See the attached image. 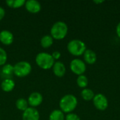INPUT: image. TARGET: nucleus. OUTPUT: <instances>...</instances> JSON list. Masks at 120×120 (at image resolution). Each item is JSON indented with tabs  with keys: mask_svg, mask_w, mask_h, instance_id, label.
I'll return each instance as SVG.
<instances>
[{
	"mask_svg": "<svg viewBox=\"0 0 120 120\" xmlns=\"http://www.w3.org/2000/svg\"><path fill=\"white\" fill-rule=\"evenodd\" d=\"M93 103L95 108L101 111L105 110L108 107V98L103 94H98L95 95L93 98Z\"/></svg>",
	"mask_w": 120,
	"mask_h": 120,
	"instance_id": "nucleus-7",
	"label": "nucleus"
},
{
	"mask_svg": "<svg viewBox=\"0 0 120 120\" xmlns=\"http://www.w3.org/2000/svg\"><path fill=\"white\" fill-rule=\"evenodd\" d=\"M81 96H82V98L86 101H91L93 100L95 94L94 93V91L90 89H84L82 92H81Z\"/></svg>",
	"mask_w": 120,
	"mask_h": 120,
	"instance_id": "nucleus-16",
	"label": "nucleus"
},
{
	"mask_svg": "<svg viewBox=\"0 0 120 120\" xmlns=\"http://www.w3.org/2000/svg\"><path fill=\"white\" fill-rule=\"evenodd\" d=\"M116 32H117V36L120 38V22L117 24V27H116Z\"/></svg>",
	"mask_w": 120,
	"mask_h": 120,
	"instance_id": "nucleus-26",
	"label": "nucleus"
},
{
	"mask_svg": "<svg viewBox=\"0 0 120 120\" xmlns=\"http://www.w3.org/2000/svg\"><path fill=\"white\" fill-rule=\"evenodd\" d=\"M14 37L11 32L8 30H2L0 32V41L6 46L11 45L13 41Z\"/></svg>",
	"mask_w": 120,
	"mask_h": 120,
	"instance_id": "nucleus-11",
	"label": "nucleus"
},
{
	"mask_svg": "<svg viewBox=\"0 0 120 120\" xmlns=\"http://www.w3.org/2000/svg\"><path fill=\"white\" fill-rule=\"evenodd\" d=\"M6 4L10 8H18L22 6H25V0H6Z\"/></svg>",
	"mask_w": 120,
	"mask_h": 120,
	"instance_id": "nucleus-17",
	"label": "nucleus"
},
{
	"mask_svg": "<svg viewBox=\"0 0 120 120\" xmlns=\"http://www.w3.org/2000/svg\"><path fill=\"white\" fill-rule=\"evenodd\" d=\"M42 101H43L42 95L39 92H33V93H32L29 96L28 100H27L28 104L32 108L39 106V105L41 104Z\"/></svg>",
	"mask_w": 120,
	"mask_h": 120,
	"instance_id": "nucleus-10",
	"label": "nucleus"
},
{
	"mask_svg": "<svg viewBox=\"0 0 120 120\" xmlns=\"http://www.w3.org/2000/svg\"><path fill=\"white\" fill-rule=\"evenodd\" d=\"M22 120H39V113L38 110L32 107H29L22 113Z\"/></svg>",
	"mask_w": 120,
	"mask_h": 120,
	"instance_id": "nucleus-9",
	"label": "nucleus"
},
{
	"mask_svg": "<svg viewBox=\"0 0 120 120\" xmlns=\"http://www.w3.org/2000/svg\"><path fill=\"white\" fill-rule=\"evenodd\" d=\"M1 72L6 75H11L13 73V66L11 64H5L3 65Z\"/></svg>",
	"mask_w": 120,
	"mask_h": 120,
	"instance_id": "nucleus-21",
	"label": "nucleus"
},
{
	"mask_svg": "<svg viewBox=\"0 0 120 120\" xmlns=\"http://www.w3.org/2000/svg\"><path fill=\"white\" fill-rule=\"evenodd\" d=\"M94 3H96V4H102V3H103V2H104V1H96V0H95V1H94Z\"/></svg>",
	"mask_w": 120,
	"mask_h": 120,
	"instance_id": "nucleus-27",
	"label": "nucleus"
},
{
	"mask_svg": "<svg viewBox=\"0 0 120 120\" xmlns=\"http://www.w3.org/2000/svg\"><path fill=\"white\" fill-rule=\"evenodd\" d=\"M49 120H65L64 113L60 110H54L49 115Z\"/></svg>",
	"mask_w": 120,
	"mask_h": 120,
	"instance_id": "nucleus-18",
	"label": "nucleus"
},
{
	"mask_svg": "<svg viewBox=\"0 0 120 120\" xmlns=\"http://www.w3.org/2000/svg\"><path fill=\"white\" fill-rule=\"evenodd\" d=\"M68 32V27L65 22H56L51 28V36L56 40L63 39Z\"/></svg>",
	"mask_w": 120,
	"mask_h": 120,
	"instance_id": "nucleus-2",
	"label": "nucleus"
},
{
	"mask_svg": "<svg viewBox=\"0 0 120 120\" xmlns=\"http://www.w3.org/2000/svg\"><path fill=\"white\" fill-rule=\"evenodd\" d=\"M35 62L40 68L43 70H49L53 68L55 63V60L53 58L51 54L41 52L37 55Z\"/></svg>",
	"mask_w": 120,
	"mask_h": 120,
	"instance_id": "nucleus-3",
	"label": "nucleus"
},
{
	"mask_svg": "<svg viewBox=\"0 0 120 120\" xmlns=\"http://www.w3.org/2000/svg\"><path fill=\"white\" fill-rule=\"evenodd\" d=\"M53 43V39L51 35H44V37H42V38L40 40L41 46L44 49L51 47Z\"/></svg>",
	"mask_w": 120,
	"mask_h": 120,
	"instance_id": "nucleus-15",
	"label": "nucleus"
},
{
	"mask_svg": "<svg viewBox=\"0 0 120 120\" xmlns=\"http://www.w3.org/2000/svg\"><path fill=\"white\" fill-rule=\"evenodd\" d=\"M5 14H6V12H5V10L0 6V20H1L4 16H5Z\"/></svg>",
	"mask_w": 120,
	"mask_h": 120,
	"instance_id": "nucleus-25",
	"label": "nucleus"
},
{
	"mask_svg": "<svg viewBox=\"0 0 120 120\" xmlns=\"http://www.w3.org/2000/svg\"><path fill=\"white\" fill-rule=\"evenodd\" d=\"M51 56H52V57H53V58L54 60H58V59H59V58H60L61 53H60V51H53V53L51 54Z\"/></svg>",
	"mask_w": 120,
	"mask_h": 120,
	"instance_id": "nucleus-24",
	"label": "nucleus"
},
{
	"mask_svg": "<svg viewBox=\"0 0 120 120\" xmlns=\"http://www.w3.org/2000/svg\"><path fill=\"white\" fill-rule=\"evenodd\" d=\"M28 102L27 100L25 98H19L15 102V106L17 109H18L20 111H25L29 107H28Z\"/></svg>",
	"mask_w": 120,
	"mask_h": 120,
	"instance_id": "nucleus-19",
	"label": "nucleus"
},
{
	"mask_svg": "<svg viewBox=\"0 0 120 120\" xmlns=\"http://www.w3.org/2000/svg\"><path fill=\"white\" fill-rule=\"evenodd\" d=\"M70 68L71 71L79 76L82 75H84V73L85 72L86 70V63L82 60L81 59L79 58H75L73 59L70 64Z\"/></svg>",
	"mask_w": 120,
	"mask_h": 120,
	"instance_id": "nucleus-6",
	"label": "nucleus"
},
{
	"mask_svg": "<svg viewBox=\"0 0 120 120\" xmlns=\"http://www.w3.org/2000/svg\"><path fill=\"white\" fill-rule=\"evenodd\" d=\"M53 72L56 77H62L65 75L66 72V68L65 65L60 61L55 62L53 66Z\"/></svg>",
	"mask_w": 120,
	"mask_h": 120,
	"instance_id": "nucleus-13",
	"label": "nucleus"
},
{
	"mask_svg": "<svg viewBox=\"0 0 120 120\" xmlns=\"http://www.w3.org/2000/svg\"><path fill=\"white\" fill-rule=\"evenodd\" d=\"M31 65L27 61H20L13 66V74L18 77H24L30 74Z\"/></svg>",
	"mask_w": 120,
	"mask_h": 120,
	"instance_id": "nucleus-5",
	"label": "nucleus"
},
{
	"mask_svg": "<svg viewBox=\"0 0 120 120\" xmlns=\"http://www.w3.org/2000/svg\"><path fill=\"white\" fill-rule=\"evenodd\" d=\"M88 83H89L88 78L85 75H82L78 76V77L77 79V84L78 86H79L80 88L85 89L87 86Z\"/></svg>",
	"mask_w": 120,
	"mask_h": 120,
	"instance_id": "nucleus-20",
	"label": "nucleus"
},
{
	"mask_svg": "<svg viewBox=\"0 0 120 120\" xmlns=\"http://www.w3.org/2000/svg\"><path fill=\"white\" fill-rule=\"evenodd\" d=\"M1 88L5 92H11L15 88V82L11 79H5L1 84Z\"/></svg>",
	"mask_w": 120,
	"mask_h": 120,
	"instance_id": "nucleus-14",
	"label": "nucleus"
},
{
	"mask_svg": "<svg viewBox=\"0 0 120 120\" xmlns=\"http://www.w3.org/2000/svg\"><path fill=\"white\" fill-rule=\"evenodd\" d=\"M77 99L72 94H67L61 98L59 102L60 110L64 113H71L77 106Z\"/></svg>",
	"mask_w": 120,
	"mask_h": 120,
	"instance_id": "nucleus-1",
	"label": "nucleus"
},
{
	"mask_svg": "<svg viewBox=\"0 0 120 120\" xmlns=\"http://www.w3.org/2000/svg\"><path fill=\"white\" fill-rule=\"evenodd\" d=\"M25 7L26 10L30 13H37L41 11V4L37 0L25 1Z\"/></svg>",
	"mask_w": 120,
	"mask_h": 120,
	"instance_id": "nucleus-8",
	"label": "nucleus"
},
{
	"mask_svg": "<svg viewBox=\"0 0 120 120\" xmlns=\"http://www.w3.org/2000/svg\"><path fill=\"white\" fill-rule=\"evenodd\" d=\"M7 60V53L6 51L0 47V66L4 65Z\"/></svg>",
	"mask_w": 120,
	"mask_h": 120,
	"instance_id": "nucleus-22",
	"label": "nucleus"
},
{
	"mask_svg": "<svg viewBox=\"0 0 120 120\" xmlns=\"http://www.w3.org/2000/svg\"><path fill=\"white\" fill-rule=\"evenodd\" d=\"M83 55H84V63H86L87 64L93 65L97 60L96 53L91 49H86Z\"/></svg>",
	"mask_w": 120,
	"mask_h": 120,
	"instance_id": "nucleus-12",
	"label": "nucleus"
},
{
	"mask_svg": "<svg viewBox=\"0 0 120 120\" xmlns=\"http://www.w3.org/2000/svg\"><path fill=\"white\" fill-rule=\"evenodd\" d=\"M65 120H80L79 117L75 113H69L65 117Z\"/></svg>",
	"mask_w": 120,
	"mask_h": 120,
	"instance_id": "nucleus-23",
	"label": "nucleus"
},
{
	"mask_svg": "<svg viewBox=\"0 0 120 120\" xmlns=\"http://www.w3.org/2000/svg\"><path fill=\"white\" fill-rule=\"evenodd\" d=\"M68 51L70 54L75 56H79L84 54L86 50V44L79 39H72L70 41L67 46Z\"/></svg>",
	"mask_w": 120,
	"mask_h": 120,
	"instance_id": "nucleus-4",
	"label": "nucleus"
}]
</instances>
